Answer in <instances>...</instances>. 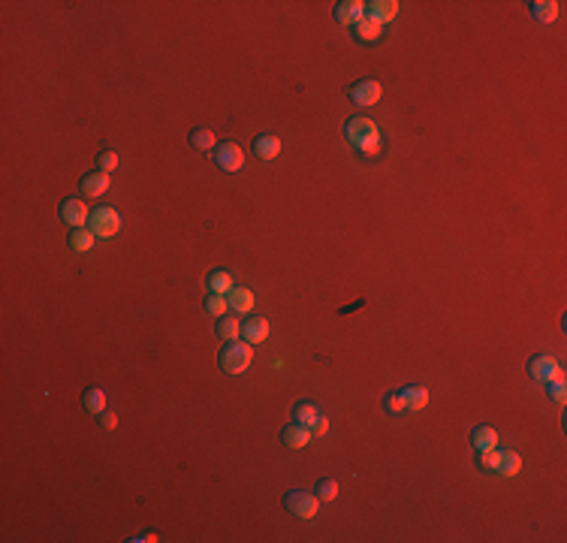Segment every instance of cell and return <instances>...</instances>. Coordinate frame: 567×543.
<instances>
[{"mask_svg":"<svg viewBox=\"0 0 567 543\" xmlns=\"http://www.w3.org/2000/svg\"><path fill=\"white\" fill-rule=\"evenodd\" d=\"M344 139L350 142L353 151H359L362 157H378L380 154V127L371 118L353 115L344 121Z\"/></svg>","mask_w":567,"mask_h":543,"instance_id":"obj_1","label":"cell"},{"mask_svg":"<svg viewBox=\"0 0 567 543\" xmlns=\"http://www.w3.org/2000/svg\"><path fill=\"white\" fill-rule=\"evenodd\" d=\"M254 362V347L247 341H227L224 350L217 354V365L224 375H245Z\"/></svg>","mask_w":567,"mask_h":543,"instance_id":"obj_2","label":"cell"},{"mask_svg":"<svg viewBox=\"0 0 567 543\" xmlns=\"http://www.w3.org/2000/svg\"><path fill=\"white\" fill-rule=\"evenodd\" d=\"M284 507L287 513H293L296 519H314L320 513V498L314 492H305V489H290L284 495Z\"/></svg>","mask_w":567,"mask_h":543,"instance_id":"obj_3","label":"cell"},{"mask_svg":"<svg viewBox=\"0 0 567 543\" xmlns=\"http://www.w3.org/2000/svg\"><path fill=\"white\" fill-rule=\"evenodd\" d=\"M91 233L97 239H112L121 233V215L112 205H100L91 212Z\"/></svg>","mask_w":567,"mask_h":543,"instance_id":"obj_4","label":"cell"},{"mask_svg":"<svg viewBox=\"0 0 567 543\" xmlns=\"http://www.w3.org/2000/svg\"><path fill=\"white\" fill-rule=\"evenodd\" d=\"M211 160L224 169V173H238L245 166V151L238 142H217L215 151H211Z\"/></svg>","mask_w":567,"mask_h":543,"instance_id":"obj_5","label":"cell"},{"mask_svg":"<svg viewBox=\"0 0 567 543\" xmlns=\"http://www.w3.org/2000/svg\"><path fill=\"white\" fill-rule=\"evenodd\" d=\"M528 375H531L537 384H550V380L561 377V365H559V359L550 356V354H537V356L528 359Z\"/></svg>","mask_w":567,"mask_h":543,"instance_id":"obj_6","label":"cell"},{"mask_svg":"<svg viewBox=\"0 0 567 543\" xmlns=\"http://www.w3.org/2000/svg\"><path fill=\"white\" fill-rule=\"evenodd\" d=\"M347 97L357 103V106H378L380 97H383V88H380V82H374V79H359L357 85L347 88Z\"/></svg>","mask_w":567,"mask_h":543,"instance_id":"obj_7","label":"cell"},{"mask_svg":"<svg viewBox=\"0 0 567 543\" xmlns=\"http://www.w3.org/2000/svg\"><path fill=\"white\" fill-rule=\"evenodd\" d=\"M57 215H61V221L66 226H82V224H88V205H85V199H76V196H66L61 199V205H57Z\"/></svg>","mask_w":567,"mask_h":543,"instance_id":"obj_8","label":"cell"},{"mask_svg":"<svg viewBox=\"0 0 567 543\" xmlns=\"http://www.w3.org/2000/svg\"><path fill=\"white\" fill-rule=\"evenodd\" d=\"M109 184H112L109 173H103V169H94V173L82 175V181H79V190H82V196L97 199V196H103L106 190H109Z\"/></svg>","mask_w":567,"mask_h":543,"instance_id":"obj_9","label":"cell"},{"mask_svg":"<svg viewBox=\"0 0 567 543\" xmlns=\"http://www.w3.org/2000/svg\"><path fill=\"white\" fill-rule=\"evenodd\" d=\"M365 18V3L362 0H341L335 3V22L347 24V27H357Z\"/></svg>","mask_w":567,"mask_h":543,"instance_id":"obj_10","label":"cell"},{"mask_svg":"<svg viewBox=\"0 0 567 543\" xmlns=\"http://www.w3.org/2000/svg\"><path fill=\"white\" fill-rule=\"evenodd\" d=\"M396 15H399V3H396V0H371V3H365V18H368V22L387 24Z\"/></svg>","mask_w":567,"mask_h":543,"instance_id":"obj_11","label":"cell"},{"mask_svg":"<svg viewBox=\"0 0 567 543\" xmlns=\"http://www.w3.org/2000/svg\"><path fill=\"white\" fill-rule=\"evenodd\" d=\"M311 441H314L311 428H305L299 423H290V426L281 428V444L290 447V450H302V447H308Z\"/></svg>","mask_w":567,"mask_h":543,"instance_id":"obj_12","label":"cell"},{"mask_svg":"<svg viewBox=\"0 0 567 543\" xmlns=\"http://www.w3.org/2000/svg\"><path fill=\"white\" fill-rule=\"evenodd\" d=\"M268 338V320L266 317H251L242 323V341H247V345H263V341Z\"/></svg>","mask_w":567,"mask_h":543,"instance_id":"obj_13","label":"cell"},{"mask_svg":"<svg viewBox=\"0 0 567 543\" xmlns=\"http://www.w3.org/2000/svg\"><path fill=\"white\" fill-rule=\"evenodd\" d=\"M399 398H401V407L405 411H422L429 405V389L426 386H405L399 389Z\"/></svg>","mask_w":567,"mask_h":543,"instance_id":"obj_14","label":"cell"},{"mask_svg":"<svg viewBox=\"0 0 567 543\" xmlns=\"http://www.w3.org/2000/svg\"><path fill=\"white\" fill-rule=\"evenodd\" d=\"M519 471H522V456L516 450H498L495 474H501V477H516Z\"/></svg>","mask_w":567,"mask_h":543,"instance_id":"obj_15","label":"cell"},{"mask_svg":"<svg viewBox=\"0 0 567 543\" xmlns=\"http://www.w3.org/2000/svg\"><path fill=\"white\" fill-rule=\"evenodd\" d=\"M320 420H323V414H320V407H317L314 402H296V407H293V423H299V426H305V428H314Z\"/></svg>","mask_w":567,"mask_h":543,"instance_id":"obj_16","label":"cell"},{"mask_svg":"<svg viewBox=\"0 0 567 543\" xmlns=\"http://www.w3.org/2000/svg\"><path fill=\"white\" fill-rule=\"evenodd\" d=\"M498 441H501V437H498V432H495L492 426H477L474 432H471V444H474V450H477V453L495 450Z\"/></svg>","mask_w":567,"mask_h":543,"instance_id":"obj_17","label":"cell"},{"mask_svg":"<svg viewBox=\"0 0 567 543\" xmlns=\"http://www.w3.org/2000/svg\"><path fill=\"white\" fill-rule=\"evenodd\" d=\"M227 302H229V311L233 314H247L254 311V293L247 287H233L227 293Z\"/></svg>","mask_w":567,"mask_h":543,"instance_id":"obj_18","label":"cell"},{"mask_svg":"<svg viewBox=\"0 0 567 543\" xmlns=\"http://www.w3.org/2000/svg\"><path fill=\"white\" fill-rule=\"evenodd\" d=\"M254 154L259 160H275L278 154H281V139L272 136V133H263V136L254 139Z\"/></svg>","mask_w":567,"mask_h":543,"instance_id":"obj_19","label":"cell"},{"mask_svg":"<svg viewBox=\"0 0 567 543\" xmlns=\"http://www.w3.org/2000/svg\"><path fill=\"white\" fill-rule=\"evenodd\" d=\"M206 287H208V293H220V296H227V293L236 287V281H233V275H229L227 269H211L206 275Z\"/></svg>","mask_w":567,"mask_h":543,"instance_id":"obj_20","label":"cell"},{"mask_svg":"<svg viewBox=\"0 0 567 543\" xmlns=\"http://www.w3.org/2000/svg\"><path fill=\"white\" fill-rule=\"evenodd\" d=\"M82 407L88 411L91 417H100L103 411H106V393L100 386H88L82 393Z\"/></svg>","mask_w":567,"mask_h":543,"instance_id":"obj_21","label":"cell"},{"mask_svg":"<svg viewBox=\"0 0 567 543\" xmlns=\"http://www.w3.org/2000/svg\"><path fill=\"white\" fill-rule=\"evenodd\" d=\"M528 9L540 24H552L559 18V3L555 0H534V3H528Z\"/></svg>","mask_w":567,"mask_h":543,"instance_id":"obj_22","label":"cell"},{"mask_svg":"<svg viewBox=\"0 0 567 543\" xmlns=\"http://www.w3.org/2000/svg\"><path fill=\"white\" fill-rule=\"evenodd\" d=\"M94 242H97V236L91 233V226H76V230L70 233V247L73 251H79V254L91 251Z\"/></svg>","mask_w":567,"mask_h":543,"instance_id":"obj_23","label":"cell"},{"mask_svg":"<svg viewBox=\"0 0 567 543\" xmlns=\"http://www.w3.org/2000/svg\"><path fill=\"white\" fill-rule=\"evenodd\" d=\"M353 36H357L359 43H378L383 36V24L378 22H368V18H362V22L353 27Z\"/></svg>","mask_w":567,"mask_h":543,"instance_id":"obj_24","label":"cell"},{"mask_svg":"<svg viewBox=\"0 0 567 543\" xmlns=\"http://www.w3.org/2000/svg\"><path fill=\"white\" fill-rule=\"evenodd\" d=\"M215 332H217L220 341H236V338H242V323L236 317H220L215 323Z\"/></svg>","mask_w":567,"mask_h":543,"instance_id":"obj_25","label":"cell"},{"mask_svg":"<svg viewBox=\"0 0 567 543\" xmlns=\"http://www.w3.org/2000/svg\"><path fill=\"white\" fill-rule=\"evenodd\" d=\"M190 145H194L196 151H215V145H217V139H215V133L211 130H206V127H196V130H190Z\"/></svg>","mask_w":567,"mask_h":543,"instance_id":"obj_26","label":"cell"},{"mask_svg":"<svg viewBox=\"0 0 567 543\" xmlns=\"http://www.w3.org/2000/svg\"><path fill=\"white\" fill-rule=\"evenodd\" d=\"M227 311H229L227 296H220V293H208V296H206V314H211L215 320H220V317H227Z\"/></svg>","mask_w":567,"mask_h":543,"instance_id":"obj_27","label":"cell"},{"mask_svg":"<svg viewBox=\"0 0 567 543\" xmlns=\"http://www.w3.org/2000/svg\"><path fill=\"white\" fill-rule=\"evenodd\" d=\"M314 489H317L314 495L320 501H335V498H338V480H332V477H320Z\"/></svg>","mask_w":567,"mask_h":543,"instance_id":"obj_28","label":"cell"},{"mask_svg":"<svg viewBox=\"0 0 567 543\" xmlns=\"http://www.w3.org/2000/svg\"><path fill=\"white\" fill-rule=\"evenodd\" d=\"M543 386H546V393H550L552 402H559V405L567 402V384H564V375H561V377H555V380H550V384H543Z\"/></svg>","mask_w":567,"mask_h":543,"instance_id":"obj_29","label":"cell"},{"mask_svg":"<svg viewBox=\"0 0 567 543\" xmlns=\"http://www.w3.org/2000/svg\"><path fill=\"white\" fill-rule=\"evenodd\" d=\"M118 164H121V157L115 154L112 148H106V151H100V154H97V169H103V173H115Z\"/></svg>","mask_w":567,"mask_h":543,"instance_id":"obj_30","label":"cell"},{"mask_svg":"<svg viewBox=\"0 0 567 543\" xmlns=\"http://www.w3.org/2000/svg\"><path fill=\"white\" fill-rule=\"evenodd\" d=\"M383 407H387L389 414H401V411H405V407H401V398H399V389H396V393H389L387 398H383Z\"/></svg>","mask_w":567,"mask_h":543,"instance_id":"obj_31","label":"cell"},{"mask_svg":"<svg viewBox=\"0 0 567 543\" xmlns=\"http://www.w3.org/2000/svg\"><path fill=\"white\" fill-rule=\"evenodd\" d=\"M97 420H100V426L106 428V432H112V428H118V417L109 414V411H103V414L97 417Z\"/></svg>","mask_w":567,"mask_h":543,"instance_id":"obj_32","label":"cell"},{"mask_svg":"<svg viewBox=\"0 0 567 543\" xmlns=\"http://www.w3.org/2000/svg\"><path fill=\"white\" fill-rule=\"evenodd\" d=\"M326 428H329V420H326V417H323V420L311 428V435H314V437H320V435H326Z\"/></svg>","mask_w":567,"mask_h":543,"instance_id":"obj_33","label":"cell"},{"mask_svg":"<svg viewBox=\"0 0 567 543\" xmlns=\"http://www.w3.org/2000/svg\"><path fill=\"white\" fill-rule=\"evenodd\" d=\"M133 543H151V540H157V535H151V531H145V535H136V537H130Z\"/></svg>","mask_w":567,"mask_h":543,"instance_id":"obj_34","label":"cell"}]
</instances>
